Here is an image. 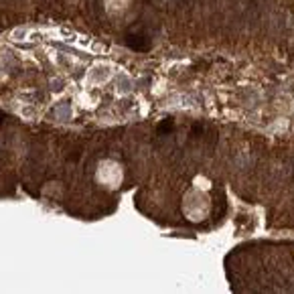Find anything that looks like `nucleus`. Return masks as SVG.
Returning <instances> with one entry per match:
<instances>
[{"label":"nucleus","mask_w":294,"mask_h":294,"mask_svg":"<svg viewBox=\"0 0 294 294\" xmlns=\"http://www.w3.org/2000/svg\"><path fill=\"white\" fill-rule=\"evenodd\" d=\"M0 122H3V116H0Z\"/></svg>","instance_id":"1"}]
</instances>
